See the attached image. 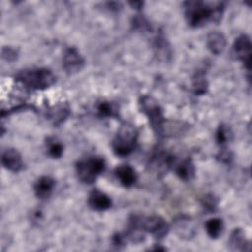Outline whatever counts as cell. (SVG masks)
Here are the masks:
<instances>
[{"mask_svg": "<svg viewBox=\"0 0 252 252\" xmlns=\"http://www.w3.org/2000/svg\"><path fill=\"white\" fill-rule=\"evenodd\" d=\"M184 16L187 24L192 28H200L208 22L219 23L224 11V3H207L203 1L183 2Z\"/></svg>", "mask_w": 252, "mask_h": 252, "instance_id": "6da1fadb", "label": "cell"}, {"mask_svg": "<svg viewBox=\"0 0 252 252\" xmlns=\"http://www.w3.org/2000/svg\"><path fill=\"white\" fill-rule=\"evenodd\" d=\"M15 80L28 89L43 91L55 83L56 77L47 68H29L19 71L15 75Z\"/></svg>", "mask_w": 252, "mask_h": 252, "instance_id": "7a4b0ae2", "label": "cell"}, {"mask_svg": "<svg viewBox=\"0 0 252 252\" xmlns=\"http://www.w3.org/2000/svg\"><path fill=\"white\" fill-rule=\"evenodd\" d=\"M128 228L140 230L142 232L151 233L158 239L163 238L169 231V225L165 220L158 215L141 216L132 215L129 219Z\"/></svg>", "mask_w": 252, "mask_h": 252, "instance_id": "3957f363", "label": "cell"}, {"mask_svg": "<svg viewBox=\"0 0 252 252\" xmlns=\"http://www.w3.org/2000/svg\"><path fill=\"white\" fill-rule=\"evenodd\" d=\"M138 136V130L133 124L128 122L123 123L111 142L113 153L118 157H127L131 155L137 147Z\"/></svg>", "mask_w": 252, "mask_h": 252, "instance_id": "277c9868", "label": "cell"}, {"mask_svg": "<svg viewBox=\"0 0 252 252\" xmlns=\"http://www.w3.org/2000/svg\"><path fill=\"white\" fill-rule=\"evenodd\" d=\"M139 107L147 116L154 133L158 138H161L164 134L165 117L158 101L151 95H143L139 99Z\"/></svg>", "mask_w": 252, "mask_h": 252, "instance_id": "5b68a950", "label": "cell"}, {"mask_svg": "<svg viewBox=\"0 0 252 252\" xmlns=\"http://www.w3.org/2000/svg\"><path fill=\"white\" fill-rule=\"evenodd\" d=\"M104 169L105 161L97 156H90L76 163L77 177L84 184H93Z\"/></svg>", "mask_w": 252, "mask_h": 252, "instance_id": "8992f818", "label": "cell"}, {"mask_svg": "<svg viewBox=\"0 0 252 252\" xmlns=\"http://www.w3.org/2000/svg\"><path fill=\"white\" fill-rule=\"evenodd\" d=\"M175 161L176 158L173 155L165 152L163 149L158 148L149 159V167L158 177H161L174 166Z\"/></svg>", "mask_w": 252, "mask_h": 252, "instance_id": "52a82bcc", "label": "cell"}, {"mask_svg": "<svg viewBox=\"0 0 252 252\" xmlns=\"http://www.w3.org/2000/svg\"><path fill=\"white\" fill-rule=\"evenodd\" d=\"M251 40L247 34H240L232 44V54L237 60L243 63L248 72L251 69Z\"/></svg>", "mask_w": 252, "mask_h": 252, "instance_id": "ba28073f", "label": "cell"}, {"mask_svg": "<svg viewBox=\"0 0 252 252\" xmlns=\"http://www.w3.org/2000/svg\"><path fill=\"white\" fill-rule=\"evenodd\" d=\"M63 68L67 74L73 75L80 72L84 65L85 59L79 50L74 46H69L63 53Z\"/></svg>", "mask_w": 252, "mask_h": 252, "instance_id": "9c48e42d", "label": "cell"}, {"mask_svg": "<svg viewBox=\"0 0 252 252\" xmlns=\"http://www.w3.org/2000/svg\"><path fill=\"white\" fill-rule=\"evenodd\" d=\"M1 162L6 169L12 172L20 171L24 165L21 154L14 148H8L3 151L1 155Z\"/></svg>", "mask_w": 252, "mask_h": 252, "instance_id": "30bf717a", "label": "cell"}, {"mask_svg": "<svg viewBox=\"0 0 252 252\" xmlns=\"http://www.w3.org/2000/svg\"><path fill=\"white\" fill-rule=\"evenodd\" d=\"M88 205L91 209L94 211L102 212L108 210L111 207L112 201L105 193L101 192L98 189H94L89 194Z\"/></svg>", "mask_w": 252, "mask_h": 252, "instance_id": "8fae6325", "label": "cell"}, {"mask_svg": "<svg viewBox=\"0 0 252 252\" xmlns=\"http://www.w3.org/2000/svg\"><path fill=\"white\" fill-rule=\"evenodd\" d=\"M55 187V180L48 175L40 176L33 185V191L38 199H47Z\"/></svg>", "mask_w": 252, "mask_h": 252, "instance_id": "7c38bea8", "label": "cell"}, {"mask_svg": "<svg viewBox=\"0 0 252 252\" xmlns=\"http://www.w3.org/2000/svg\"><path fill=\"white\" fill-rule=\"evenodd\" d=\"M206 44L213 54L219 55L222 53L226 47V38L222 32L214 31L208 33L206 37Z\"/></svg>", "mask_w": 252, "mask_h": 252, "instance_id": "4fadbf2b", "label": "cell"}, {"mask_svg": "<svg viewBox=\"0 0 252 252\" xmlns=\"http://www.w3.org/2000/svg\"><path fill=\"white\" fill-rule=\"evenodd\" d=\"M228 245L232 251H249L250 242L245 236V232L240 228H234L228 238Z\"/></svg>", "mask_w": 252, "mask_h": 252, "instance_id": "5bb4252c", "label": "cell"}, {"mask_svg": "<svg viewBox=\"0 0 252 252\" xmlns=\"http://www.w3.org/2000/svg\"><path fill=\"white\" fill-rule=\"evenodd\" d=\"M114 174L124 187H132L137 181V174L129 164H122L114 169Z\"/></svg>", "mask_w": 252, "mask_h": 252, "instance_id": "9a60e30c", "label": "cell"}, {"mask_svg": "<svg viewBox=\"0 0 252 252\" xmlns=\"http://www.w3.org/2000/svg\"><path fill=\"white\" fill-rule=\"evenodd\" d=\"M175 174L183 181H190L194 178L196 168L191 158H184L181 162L174 164Z\"/></svg>", "mask_w": 252, "mask_h": 252, "instance_id": "2e32d148", "label": "cell"}, {"mask_svg": "<svg viewBox=\"0 0 252 252\" xmlns=\"http://www.w3.org/2000/svg\"><path fill=\"white\" fill-rule=\"evenodd\" d=\"M175 230L180 235V237H190L193 236L195 233V225L191 220L190 217L187 216H179L174 221Z\"/></svg>", "mask_w": 252, "mask_h": 252, "instance_id": "e0dca14e", "label": "cell"}, {"mask_svg": "<svg viewBox=\"0 0 252 252\" xmlns=\"http://www.w3.org/2000/svg\"><path fill=\"white\" fill-rule=\"evenodd\" d=\"M70 114V108L66 103H59L49 108L47 117L52 121L54 125L61 124Z\"/></svg>", "mask_w": 252, "mask_h": 252, "instance_id": "ac0fdd59", "label": "cell"}, {"mask_svg": "<svg viewBox=\"0 0 252 252\" xmlns=\"http://www.w3.org/2000/svg\"><path fill=\"white\" fill-rule=\"evenodd\" d=\"M192 88L196 95H203L208 92L209 83L204 71L199 70L195 73L192 79Z\"/></svg>", "mask_w": 252, "mask_h": 252, "instance_id": "d6986e66", "label": "cell"}, {"mask_svg": "<svg viewBox=\"0 0 252 252\" xmlns=\"http://www.w3.org/2000/svg\"><path fill=\"white\" fill-rule=\"evenodd\" d=\"M207 234L212 239H217L222 232L223 221L220 218H211L205 223Z\"/></svg>", "mask_w": 252, "mask_h": 252, "instance_id": "ffe728a7", "label": "cell"}, {"mask_svg": "<svg viewBox=\"0 0 252 252\" xmlns=\"http://www.w3.org/2000/svg\"><path fill=\"white\" fill-rule=\"evenodd\" d=\"M96 112L99 117H118V106L111 101L102 100L96 105Z\"/></svg>", "mask_w": 252, "mask_h": 252, "instance_id": "44dd1931", "label": "cell"}, {"mask_svg": "<svg viewBox=\"0 0 252 252\" xmlns=\"http://www.w3.org/2000/svg\"><path fill=\"white\" fill-rule=\"evenodd\" d=\"M45 148L52 158H60L64 152L63 144L55 137H48L45 140Z\"/></svg>", "mask_w": 252, "mask_h": 252, "instance_id": "7402d4cb", "label": "cell"}, {"mask_svg": "<svg viewBox=\"0 0 252 252\" xmlns=\"http://www.w3.org/2000/svg\"><path fill=\"white\" fill-rule=\"evenodd\" d=\"M231 136L232 133L230 128L225 124H220L215 133V140L219 146L223 147L230 141Z\"/></svg>", "mask_w": 252, "mask_h": 252, "instance_id": "603a6c76", "label": "cell"}, {"mask_svg": "<svg viewBox=\"0 0 252 252\" xmlns=\"http://www.w3.org/2000/svg\"><path fill=\"white\" fill-rule=\"evenodd\" d=\"M132 26L135 30L140 32H148L152 30L149 21L144 16H141V15H136L135 17H133Z\"/></svg>", "mask_w": 252, "mask_h": 252, "instance_id": "cb8c5ba5", "label": "cell"}, {"mask_svg": "<svg viewBox=\"0 0 252 252\" xmlns=\"http://www.w3.org/2000/svg\"><path fill=\"white\" fill-rule=\"evenodd\" d=\"M201 205L209 212H214L218 206V199L213 194H207L202 197Z\"/></svg>", "mask_w": 252, "mask_h": 252, "instance_id": "d4e9b609", "label": "cell"}, {"mask_svg": "<svg viewBox=\"0 0 252 252\" xmlns=\"http://www.w3.org/2000/svg\"><path fill=\"white\" fill-rule=\"evenodd\" d=\"M18 50L12 46H3L1 55L2 58L7 62H13L18 58Z\"/></svg>", "mask_w": 252, "mask_h": 252, "instance_id": "484cf974", "label": "cell"}, {"mask_svg": "<svg viewBox=\"0 0 252 252\" xmlns=\"http://www.w3.org/2000/svg\"><path fill=\"white\" fill-rule=\"evenodd\" d=\"M216 158H217V159H218L219 161H220V162H222V163H225V164H228V163L231 162V160H232V158H233V155H232V153H231L229 150H227L226 148H222V149L218 153V155L216 156Z\"/></svg>", "mask_w": 252, "mask_h": 252, "instance_id": "4316f807", "label": "cell"}, {"mask_svg": "<svg viewBox=\"0 0 252 252\" xmlns=\"http://www.w3.org/2000/svg\"><path fill=\"white\" fill-rule=\"evenodd\" d=\"M126 241H127V238L124 233H115L111 237V244L118 249L123 247L126 244Z\"/></svg>", "mask_w": 252, "mask_h": 252, "instance_id": "83f0119b", "label": "cell"}, {"mask_svg": "<svg viewBox=\"0 0 252 252\" xmlns=\"http://www.w3.org/2000/svg\"><path fill=\"white\" fill-rule=\"evenodd\" d=\"M107 7L111 11H118V10L121 9L120 3H117V2H108L107 3Z\"/></svg>", "mask_w": 252, "mask_h": 252, "instance_id": "f1b7e54d", "label": "cell"}, {"mask_svg": "<svg viewBox=\"0 0 252 252\" xmlns=\"http://www.w3.org/2000/svg\"><path fill=\"white\" fill-rule=\"evenodd\" d=\"M128 3H129V5H131L133 8H135L137 10L141 9L144 5V2H142V1H130Z\"/></svg>", "mask_w": 252, "mask_h": 252, "instance_id": "f546056e", "label": "cell"}]
</instances>
